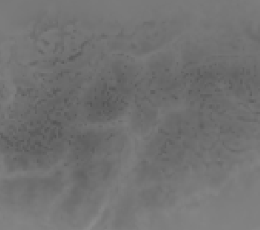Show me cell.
<instances>
[{
    "label": "cell",
    "mask_w": 260,
    "mask_h": 230,
    "mask_svg": "<svg viewBox=\"0 0 260 230\" xmlns=\"http://www.w3.org/2000/svg\"><path fill=\"white\" fill-rule=\"evenodd\" d=\"M58 183L52 178L22 179L4 185L6 203L23 210L41 209L58 194Z\"/></svg>",
    "instance_id": "cell-1"
}]
</instances>
